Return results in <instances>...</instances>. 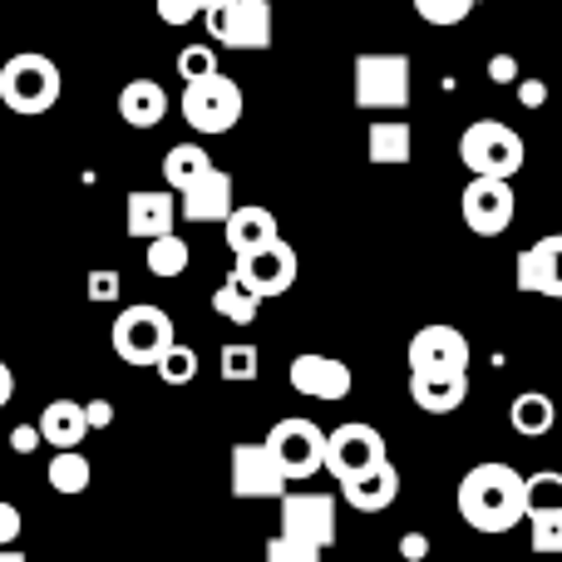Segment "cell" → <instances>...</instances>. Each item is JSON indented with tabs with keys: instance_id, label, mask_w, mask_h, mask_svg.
Listing matches in <instances>:
<instances>
[{
	"instance_id": "obj_13",
	"label": "cell",
	"mask_w": 562,
	"mask_h": 562,
	"mask_svg": "<svg viewBox=\"0 0 562 562\" xmlns=\"http://www.w3.org/2000/svg\"><path fill=\"white\" fill-rule=\"evenodd\" d=\"M459 213L464 227L479 237H498L514 223V188L504 178H469V188L459 193Z\"/></svg>"
},
{
	"instance_id": "obj_20",
	"label": "cell",
	"mask_w": 562,
	"mask_h": 562,
	"mask_svg": "<svg viewBox=\"0 0 562 562\" xmlns=\"http://www.w3.org/2000/svg\"><path fill=\"white\" fill-rule=\"evenodd\" d=\"M223 237H227V247H233V257L252 252V247L281 237L277 233V213L272 207H262V203H233V213L223 217Z\"/></svg>"
},
{
	"instance_id": "obj_2",
	"label": "cell",
	"mask_w": 562,
	"mask_h": 562,
	"mask_svg": "<svg viewBox=\"0 0 562 562\" xmlns=\"http://www.w3.org/2000/svg\"><path fill=\"white\" fill-rule=\"evenodd\" d=\"M59 94H65V75L49 55L25 49V55H10L0 65V104L10 114H49Z\"/></svg>"
},
{
	"instance_id": "obj_23",
	"label": "cell",
	"mask_w": 562,
	"mask_h": 562,
	"mask_svg": "<svg viewBox=\"0 0 562 562\" xmlns=\"http://www.w3.org/2000/svg\"><path fill=\"white\" fill-rule=\"evenodd\" d=\"M35 429H40V445H55V449H79V439L89 435L79 400H49Z\"/></svg>"
},
{
	"instance_id": "obj_25",
	"label": "cell",
	"mask_w": 562,
	"mask_h": 562,
	"mask_svg": "<svg viewBox=\"0 0 562 562\" xmlns=\"http://www.w3.org/2000/svg\"><path fill=\"white\" fill-rule=\"evenodd\" d=\"M553 419H558V409L543 390H524V395H514V405H508V425H514V435H524V439L548 435Z\"/></svg>"
},
{
	"instance_id": "obj_21",
	"label": "cell",
	"mask_w": 562,
	"mask_h": 562,
	"mask_svg": "<svg viewBox=\"0 0 562 562\" xmlns=\"http://www.w3.org/2000/svg\"><path fill=\"white\" fill-rule=\"evenodd\" d=\"M164 114H168L164 85H154V79H128V85L119 89V119H124L128 128H154V124H164Z\"/></svg>"
},
{
	"instance_id": "obj_38",
	"label": "cell",
	"mask_w": 562,
	"mask_h": 562,
	"mask_svg": "<svg viewBox=\"0 0 562 562\" xmlns=\"http://www.w3.org/2000/svg\"><path fill=\"white\" fill-rule=\"evenodd\" d=\"M114 296H119V272H109V267L89 272V301H114Z\"/></svg>"
},
{
	"instance_id": "obj_16",
	"label": "cell",
	"mask_w": 562,
	"mask_h": 562,
	"mask_svg": "<svg viewBox=\"0 0 562 562\" xmlns=\"http://www.w3.org/2000/svg\"><path fill=\"white\" fill-rule=\"evenodd\" d=\"M178 198V217L183 223H223L227 213H233V173H223V168H213V173H203L193 188H183Z\"/></svg>"
},
{
	"instance_id": "obj_40",
	"label": "cell",
	"mask_w": 562,
	"mask_h": 562,
	"mask_svg": "<svg viewBox=\"0 0 562 562\" xmlns=\"http://www.w3.org/2000/svg\"><path fill=\"white\" fill-rule=\"evenodd\" d=\"M85 409V425L89 429H109L114 425V405H109V400H89V405H79Z\"/></svg>"
},
{
	"instance_id": "obj_18",
	"label": "cell",
	"mask_w": 562,
	"mask_h": 562,
	"mask_svg": "<svg viewBox=\"0 0 562 562\" xmlns=\"http://www.w3.org/2000/svg\"><path fill=\"white\" fill-rule=\"evenodd\" d=\"M173 223H178V198L168 188H138V193H128V237L154 243V237L173 233Z\"/></svg>"
},
{
	"instance_id": "obj_30",
	"label": "cell",
	"mask_w": 562,
	"mask_h": 562,
	"mask_svg": "<svg viewBox=\"0 0 562 562\" xmlns=\"http://www.w3.org/2000/svg\"><path fill=\"white\" fill-rule=\"evenodd\" d=\"M154 370H158V380H164V385H188V380L198 375V350L183 346V340H173V346L154 360Z\"/></svg>"
},
{
	"instance_id": "obj_1",
	"label": "cell",
	"mask_w": 562,
	"mask_h": 562,
	"mask_svg": "<svg viewBox=\"0 0 562 562\" xmlns=\"http://www.w3.org/2000/svg\"><path fill=\"white\" fill-rule=\"evenodd\" d=\"M459 518H464L474 533H514L528 514L524 498V474L504 459H488V464H474L464 479H459Z\"/></svg>"
},
{
	"instance_id": "obj_27",
	"label": "cell",
	"mask_w": 562,
	"mask_h": 562,
	"mask_svg": "<svg viewBox=\"0 0 562 562\" xmlns=\"http://www.w3.org/2000/svg\"><path fill=\"white\" fill-rule=\"evenodd\" d=\"M366 154H370V164H409V154H415L409 124H370Z\"/></svg>"
},
{
	"instance_id": "obj_37",
	"label": "cell",
	"mask_w": 562,
	"mask_h": 562,
	"mask_svg": "<svg viewBox=\"0 0 562 562\" xmlns=\"http://www.w3.org/2000/svg\"><path fill=\"white\" fill-rule=\"evenodd\" d=\"M267 562H321L316 548H301V543H291V538H272L267 543Z\"/></svg>"
},
{
	"instance_id": "obj_19",
	"label": "cell",
	"mask_w": 562,
	"mask_h": 562,
	"mask_svg": "<svg viewBox=\"0 0 562 562\" xmlns=\"http://www.w3.org/2000/svg\"><path fill=\"white\" fill-rule=\"evenodd\" d=\"M340 498H346L356 514H385L390 504L400 498V474H395V464H375V469H366V474H356V479H340Z\"/></svg>"
},
{
	"instance_id": "obj_7",
	"label": "cell",
	"mask_w": 562,
	"mask_h": 562,
	"mask_svg": "<svg viewBox=\"0 0 562 562\" xmlns=\"http://www.w3.org/2000/svg\"><path fill=\"white\" fill-rule=\"evenodd\" d=\"M203 20L223 49H272V0H217Z\"/></svg>"
},
{
	"instance_id": "obj_39",
	"label": "cell",
	"mask_w": 562,
	"mask_h": 562,
	"mask_svg": "<svg viewBox=\"0 0 562 562\" xmlns=\"http://www.w3.org/2000/svg\"><path fill=\"white\" fill-rule=\"evenodd\" d=\"M514 85H518V104H524V109H543L548 104V85H543V79H514Z\"/></svg>"
},
{
	"instance_id": "obj_5",
	"label": "cell",
	"mask_w": 562,
	"mask_h": 562,
	"mask_svg": "<svg viewBox=\"0 0 562 562\" xmlns=\"http://www.w3.org/2000/svg\"><path fill=\"white\" fill-rule=\"evenodd\" d=\"M409 79H415V65L409 55H356V109H370V114H395V109H409Z\"/></svg>"
},
{
	"instance_id": "obj_8",
	"label": "cell",
	"mask_w": 562,
	"mask_h": 562,
	"mask_svg": "<svg viewBox=\"0 0 562 562\" xmlns=\"http://www.w3.org/2000/svg\"><path fill=\"white\" fill-rule=\"evenodd\" d=\"M281 538H291V543L301 548H316V553H326V548H336L340 538V524H336V498L330 494H316V488H296V494H281Z\"/></svg>"
},
{
	"instance_id": "obj_46",
	"label": "cell",
	"mask_w": 562,
	"mask_h": 562,
	"mask_svg": "<svg viewBox=\"0 0 562 562\" xmlns=\"http://www.w3.org/2000/svg\"><path fill=\"white\" fill-rule=\"evenodd\" d=\"M0 562H25V553L20 548H0Z\"/></svg>"
},
{
	"instance_id": "obj_45",
	"label": "cell",
	"mask_w": 562,
	"mask_h": 562,
	"mask_svg": "<svg viewBox=\"0 0 562 562\" xmlns=\"http://www.w3.org/2000/svg\"><path fill=\"white\" fill-rule=\"evenodd\" d=\"M10 400H15V375H10V366L0 360V409H5Z\"/></svg>"
},
{
	"instance_id": "obj_4",
	"label": "cell",
	"mask_w": 562,
	"mask_h": 562,
	"mask_svg": "<svg viewBox=\"0 0 562 562\" xmlns=\"http://www.w3.org/2000/svg\"><path fill=\"white\" fill-rule=\"evenodd\" d=\"M524 138L514 134L508 124H498V119H479V124H469L464 134H459V164L469 168L474 178H518L524 173Z\"/></svg>"
},
{
	"instance_id": "obj_24",
	"label": "cell",
	"mask_w": 562,
	"mask_h": 562,
	"mask_svg": "<svg viewBox=\"0 0 562 562\" xmlns=\"http://www.w3.org/2000/svg\"><path fill=\"white\" fill-rule=\"evenodd\" d=\"M213 158H207V148L203 144H173L164 154V183H168V193H183V188H193L203 173H213Z\"/></svg>"
},
{
	"instance_id": "obj_26",
	"label": "cell",
	"mask_w": 562,
	"mask_h": 562,
	"mask_svg": "<svg viewBox=\"0 0 562 562\" xmlns=\"http://www.w3.org/2000/svg\"><path fill=\"white\" fill-rule=\"evenodd\" d=\"M144 267H148V277L173 281V277H183L188 267H193V252H188V243L178 233H164V237H154V243H148Z\"/></svg>"
},
{
	"instance_id": "obj_29",
	"label": "cell",
	"mask_w": 562,
	"mask_h": 562,
	"mask_svg": "<svg viewBox=\"0 0 562 562\" xmlns=\"http://www.w3.org/2000/svg\"><path fill=\"white\" fill-rule=\"evenodd\" d=\"M213 311H217V316H223V321H233V326H252V321H257V311H262V301H257V296H247V291L237 286L233 277H227L223 286L213 291Z\"/></svg>"
},
{
	"instance_id": "obj_36",
	"label": "cell",
	"mask_w": 562,
	"mask_h": 562,
	"mask_svg": "<svg viewBox=\"0 0 562 562\" xmlns=\"http://www.w3.org/2000/svg\"><path fill=\"white\" fill-rule=\"evenodd\" d=\"M158 5V20L164 25H173V30H183V25H193V20H203V10L193 5V0H154Z\"/></svg>"
},
{
	"instance_id": "obj_6",
	"label": "cell",
	"mask_w": 562,
	"mask_h": 562,
	"mask_svg": "<svg viewBox=\"0 0 562 562\" xmlns=\"http://www.w3.org/2000/svg\"><path fill=\"white\" fill-rule=\"evenodd\" d=\"M243 85L237 79H227L223 69L207 79H193V85H183V124L193 128V134H227V128L243 119Z\"/></svg>"
},
{
	"instance_id": "obj_31",
	"label": "cell",
	"mask_w": 562,
	"mask_h": 562,
	"mask_svg": "<svg viewBox=\"0 0 562 562\" xmlns=\"http://www.w3.org/2000/svg\"><path fill=\"white\" fill-rule=\"evenodd\" d=\"M524 524L533 528V553H562V504L558 508H528Z\"/></svg>"
},
{
	"instance_id": "obj_33",
	"label": "cell",
	"mask_w": 562,
	"mask_h": 562,
	"mask_svg": "<svg viewBox=\"0 0 562 562\" xmlns=\"http://www.w3.org/2000/svg\"><path fill=\"white\" fill-rule=\"evenodd\" d=\"M257 360H262L257 346H223V366L217 370H223L227 385H243V380H257V370H262Z\"/></svg>"
},
{
	"instance_id": "obj_34",
	"label": "cell",
	"mask_w": 562,
	"mask_h": 562,
	"mask_svg": "<svg viewBox=\"0 0 562 562\" xmlns=\"http://www.w3.org/2000/svg\"><path fill=\"white\" fill-rule=\"evenodd\" d=\"M178 75H183V85L217 75V45H188L183 55H178Z\"/></svg>"
},
{
	"instance_id": "obj_10",
	"label": "cell",
	"mask_w": 562,
	"mask_h": 562,
	"mask_svg": "<svg viewBox=\"0 0 562 562\" xmlns=\"http://www.w3.org/2000/svg\"><path fill=\"white\" fill-rule=\"evenodd\" d=\"M296 272H301L296 247L281 243V237L252 247V252H237V262H233V281L247 291V296H257V301L286 296V291L296 286Z\"/></svg>"
},
{
	"instance_id": "obj_43",
	"label": "cell",
	"mask_w": 562,
	"mask_h": 562,
	"mask_svg": "<svg viewBox=\"0 0 562 562\" xmlns=\"http://www.w3.org/2000/svg\"><path fill=\"white\" fill-rule=\"evenodd\" d=\"M488 79H498V85H514V79H518L514 55H494V59H488Z\"/></svg>"
},
{
	"instance_id": "obj_12",
	"label": "cell",
	"mask_w": 562,
	"mask_h": 562,
	"mask_svg": "<svg viewBox=\"0 0 562 562\" xmlns=\"http://www.w3.org/2000/svg\"><path fill=\"white\" fill-rule=\"evenodd\" d=\"M469 336L454 326H425L409 340V375H469Z\"/></svg>"
},
{
	"instance_id": "obj_42",
	"label": "cell",
	"mask_w": 562,
	"mask_h": 562,
	"mask_svg": "<svg viewBox=\"0 0 562 562\" xmlns=\"http://www.w3.org/2000/svg\"><path fill=\"white\" fill-rule=\"evenodd\" d=\"M400 558H405V562H425L429 558V533H405V538H400Z\"/></svg>"
},
{
	"instance_id": "obj_44",
	"label": "cell",
	"mask_w": 562,
	"mask_h": 562,
	"mask_svg": "<svg viewBox=\"0 0 562 562\" xmlns=\"http://www.w3.org/2000/svg\"><path fill=\"white\" fill-rule=\"evenodd\" d=\"M10 449H15V454H35V449H40V429L35 425H20L15 435H10Z\"/></svg>"
},
{
	"instance_id": "obj_32",
	"label": "cell",
	"mask_w": 562,
	"mask_h": 562,
	"mask_svg": "<svg viewBox=\"0 0 562 562\" xmlns=\"http://www.w3.org/2000/svg\"><path fill=\"white\" fill-rule=\"evenodd\" d=\"M479 0H415V15L425 20V25H464L469 15H474Z\"/></svg>"
},
{
	"instance_id": "obj_3",
	"label": "cell",
	"mask_w": 562,
	"mask_h": 562,
	"mask_svg": "<svg viewBox=\"0 0 562 562\" xmlns=\"http://www.w3.org/2000/svg\"><path fill=\"white\" fill-rule=\"evenodd\" d=\"M173 340H178L173 316H168L164 306H154V301L124 306L114 316V326H109V346H114V356L124 360V366H154Z\"/></svg>"
},
{
	"instance_id": "obj_35",
	"label": "cell",
	"mask_w": 562,
	"mask_h": 562,
	"mask_svg": "<svg viewBox=\"0 0 562 562\" xmlns=\"http://www.w3.org/2000/svg\"><path fill=\"white\" fill-rule=\"evenodd\" d=\"M524 498H528V508H558L562 504V474L543 469V474L524 479Z\"/></svg>"
},
{
	"instance_id": "obj_9",
	"label": "cell",
	"mask_w": 562,
	"mask_h": 562,
	"mask_svg": "<svg viewBox=\"0 0 562 562\" xmlns=\"http://www.w3.org/2000/svg\"><path fill=\"white\" fill-rule=\"evenodd\" d=\"M267 454L277 459V469L286 474V484L291 479H311V474H321V459H326V429L316 425V419H306V415H286V419H277L272 429H267Z\"/></svg>"
},
{
	"instance_id": "obj_14",
	"label": "cell",
	"mask_w": 562,
	"mask_h": 562,
	"mask_svg": "<svg viewBox=\"0 0 562 562\" xmlns=\"http://www.w3.org/2000/svg\"><path fill=\"white\" fill-rule=\"evenodd\" d=\"M286 380H291V390H296V395H306V400H326V405H336V400H346L350 390H356V375H350L346 360H336V356H316V350H306V356L291 360Z\"/></svg>"
},
{
	"instance_id": "obj_47",
	"label": "cell",
	"mask_w": 562,
	"mask_h": 562,
	"mask_svg": "<svg viewBox=\"0 0 562 562\" xmlns=\"http://www.w3.org/2000/svg\"><path fill=\"white\" fill-rule=\"evenodd\" d=\"M193 5H198V10H207V5H217V0H193Z\"/></svg>"
},
{
	"instance_id": "obj_11",
	"label": "cell",
	"mask_w": 562,
	"mask_h": 562,
	"mask_svg": "<svg viewBox=\"0 0 562 562\" xmlns=\"http://www.w3.org/2000/svg\"><path fill=\"white\" fill-rule=\"evenodd\" d=\"M385 439H380L375 425H360V419H350V425H336L326 435V459H321V469H330L336 479H356L366 474V469L385 464Z\"/></svg>"
},
{
	"instance_id": "obj_17",
	"label": "cell",
	"mask_w": 562,
	"mask_h": 562,
	"mask_svg": "<svg viewBox=\"0 0 562 562\" xmlns=\"http://www.w3.org/2000/svg\"><path fill=\"white\" fill-rule=\"evenodd\" d=\"M514 272H518V291L562 296V237H538L533 247H524Z\"/></svg>"
},
{
	"instance_id": "obj_22",
	"label": "cell",
	"mask_w": 562,
	"mask_h": 562,
	"mask_svg": "<svg viewBox=\"0 0 562 562\" xmlns=\"http://www.w3.org/2000/svg\"><path fill=\"white\" fill-rule=\"evenodd\" d=\"M409 400L425 415H454L469 400V375H409Z\"/></svg>"
},
{
	"instance_id": "obj_41",
	"label": "cell",
	"mask_w": 562,
	"mask_h": 562,
	"mask_svg": "<svg viewBox=\"0 0 562 562\" xmlns=\"http://www.w3.org/2000/svg\"><path fill=\"white\" fill-rule=\"evenodd\" d=\"M15 538H20V508L0 504V548H15Z\"/></svg>"
},
{
	"instance_id": "obj_15",
	"label": "cell",
	"mask_w": 562,
	"mask_h": 562,
	"mask_svg": "<svg viewBox=\"0 0 562 562\" xmlns=\"http://www.w3.org/2000/svg\"><path fill=\"white\" fill-rule=\"evenodd\" d=\"M286 494V474L267 445H233V498H281Z\"/></svg>"
},
{
	"instance_id": "obj_28",
	"label": "cell",
	"mask_w": 562,
	"mask_h": 562,
	"mask_svg": "<svg viewBox=\"0 0 562 562\" xmlns=\"http://www.w3.org/2000/svg\"><path fill=\"white\" fill-rule=\"evenodd\" d=\"M49 488L65 494V498L85 494L89 488V459L79 454V449H59V454L49 459Z\"/></svg>"
}]
</instances>
